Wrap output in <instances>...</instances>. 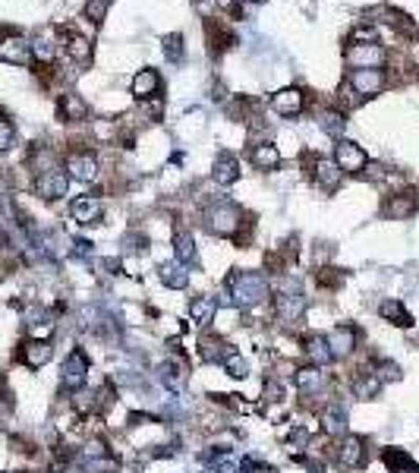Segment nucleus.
Here are the masks:
<instances>
[{"mask_svg":"<svg viewBox=\"0 0 419 473\" xmlns=\"http://www.w3.org/2000/svg\"><path fill=\"white\" fill-rule=\"evenodd\" d=\"M205 35H208L211 54H224V51H230L233 45H237V35H233L224 23H215V19H208V23H205Z\"/></svg>","mask_w":419,"mask_h":473,"instance_id":"obj_25","label":"nucleus"},{"mask_svg":"<svg viewBox=\"0 0 419 473\" xmlns=\"http://www.w3.org/2000/svg\"><path fill=\"white\" fill-rule=\"evenodd\" d=\"M66 177L70 180H83V184H88V180L98 177V158L92 155L88 149H76L66 155Z\"/></svg>","mask_w":419,"mask_h":473,"instance_id":"obj_8","label":"nucleus"},{"mask_svg":"<svg viewBox=\"0 0 419 473\" xmlns=\"http://www.w3.org/2000/svg\"><path fill=\"white\" fill-rule=\"evenodd\" d=\"M381 212H385V218H394V221H403V218L416 215V212H419V193L407 189V193L391 196V199L381 206Z\"/></svg>","mask_w":419,"mask_h":473,"instance_id":"obj_14","label":"nucleus"},{"mask_svg":"<svg viewBox=\"0 0 419 473\" xmlns=\"http://www.w3.org/2000/svg\"><path fill=\"white\" fill-rule=\"evenodd\" d=\"M385 16H388V26H391L397 35H403V38H410V41H419V26L407 16V13L391 10V6H388V10H385Z\"/></svg>","mask_w":419,"mask_h":473,"instance_id":"obj_34","label":"nucleus"},{"mask_svg":"<svg viewBox=\"0 0 419 473\" xmlns=\"http://www.w3.org/2000/svg\"><path fill=\"white\" fill-rule=\"evenodd\" d=\"M88 373H92V360H88V354L83 351V347H73V351L66 354L63 366H60V385L66 391H79V388H85Z\"/></svg>","mask_w":419,"mask_h":473,"instance_id":"obj_3","label":"nucleus"},{"mask_svg":"<svg viewBox=\"0 0 419 473\" xmlns=\"http://www.w3.org/2000/svg\"><path fill=\"white\" fill-rule=\"evenodd\" d=\"M60 35H63V48H66V57H70V60H76V63L92 60V41H88L85 35L73 32V28H60Z\"/></svg>","mask_w":419,"mask_h":473,"instance_id":"obj_24","label":"nucleus"},{"mask_svg":"<svg viewBox=\"0 0 419 473\" xmlns=\"http://www.w3.org/2000/svg\"><path fill=\"white\" fill-rule=\"evenodd\" d=\"M319 127L325 129L328 136H334V139H341V133H344V127H347V114L344 111H319Z\"/></svg>","mask_w":419,"mask_h":473,"instance_id":"obj_36","label":"nucleus"},{"mask_svg":"<svg viewBox=\"0 0 419 473\" xmlns=\"http://www.w3.org/2000/svg\"><path fill=\"white\" fill-rule=\"evenodd\" d=\"M271 287H268V278L262 272H233L227 278V294H224V307H240V309H249V307H259L262 300H268Z\"/></svg>","mask_w":419,"mask_h":473,"instance_id":"obj_1","label":"nucleus"},{"mask_svg":"<svg viewBox=\"0 0 419 473\" xmlns=\"http://www.w3.org/2000/svg\"><path fill=\"white\" fill-rule=\"evenodd\" d=\"M73 253L88 259V256H92V243H88V240H73Z\"/></svg>","mask_w":419,"mask_h":473,"instance_id":"obj_46","label":"nucleus"},{"mask_svg":"<svg viewBox=\"0 0 419 473\" xmlns=\"http://www.w3.org/2000/svg\"><path fill=\"white\" fill-rule=\"evenodd\" d=\"M70 215L76 224H85V228H92V224H101V218H105V206H101L98 196H76V199L70 202Z\"/></svg>","mask_w":419,"mask_h":473,"instance_id":"obj_9","label":"nucleus"},{"mask_svg":"<svg viewBox=\"0 0 419 473\" xmlns=\"http://www.w3.org/2000/svg\"><path fill=\"white\" fill-rule=\"evenodd\" d=\"M325 341H328L334 360H344V356H350L356 351V331H353L350 325H334V329L325 334Z\"/></svg>","mask_w":419,"mask_h":473,"instance_id":"obj_16","label":"nucleus"},{"mask_svg":"<svg viewBox=\"0 0 419 473\" xmlns=\"http://www.w3.org/2000/svg\"><path fill=\"white\" fill-rule=\"evenodd\" d=\"M0 398H6V378H4V373H0Z\"/></svg>","mask_w":419,"mask_h":473,"instance_id":"obj_47","label":"nucleus"},{"mask_svg":"<svg viewBox=\"0 0 419 473\" xmlns=\"http://www.w3.org/2000/svg\"><path fill=\"white\" fill-rule=\"evenodd\" d=\"M107 4H110V0H107Z\"/></svg>","mask_w":419,"mask_h":473,"instance_id":"obj_49","label":"nucleus"},{"mask_svg":"<svg viewBox=\"0 0 419 473\" xmlns=\"http://www.w3.org/2000/svg\"><path fill=\"white\" fill-rule=\"evenodd\" d=\"M303 312H306V297L299 294V287L290 290V284H287L284 290H277V294H275V319H277V322L293 325V322L303 319Z\"/></svg>","mask_w":419,"mask_h":473,"instance_id":"obj_4","label":"nucleus"},{"mask_svg":"<svg viewBox=\"0 0 419 473\" xmlns=\"http://www.w3.org/2000/svg\"><path fill=\"white\" fill-rule=\"evenodd\" d=\"M312 180L319 189L325 193H334L344 180V171L334 164V158H312Z\"/></svg>","mask_w":419,"mask_h":473,"instance_id":"obj_11","label":"nucleus"},{"mask_svg":"<svg viewBox=\"0 0 419 473\" xmlns=\"http://www.w3.org/2000/svg\"><path fill=\"white\" fill-rule=\"evenodd\" d=\"M164 57H167V60H171V63H180L183 60V35H167V38H164Z\"/></svg>","mask_w":419,"mask_h":473,"instance_id":"obj_42","label":"nucleus"},{"mask_svg":"<svg viewBox=\"0 0 419 473\" xmlns=\"http://www.w3.org/2000/svg\"><path fill=\"white\" fill-rule=\"evenodd\" d=\"M381 461L391 473H419V461H413V455H407L403 448H385Z\"/></svg>","mask_w":419,"mask_h":473,"instance_id":"obj_27","label":"nucleus"},{"mask_svg":"<svg viewBox=\"0 0 419 473\" xmlns=\"http://www.w3.org/2000/svg\"><path fill=\"white\" fill-rule=\"evenodd\" d=\"M366 177H369V180H375V184H381V180H385L388 177V171H385V167H381V164H366Z\"/></svg>","mask_w":419,"mask_h":473,"instance_id":"obj_45","label":"nucleus"},{"mask_svg":"<svg viewBox=\"0 0 419 473\" xmlns=\"http://www.w3.org/2000/svg\"><path fill=\"white\" fill-rule=\"evenodd\" d=\"M230 351L233 347L227 344L224 338H215V334H205V338L198 341V356H202L205 363H224V356Z\"/></svg>","mask_w":419,"mask_h":473,"instance_id":"obj_29","label":"nucleus"},{"mask_svg":"<svg viewBox=\"0 0 419 473\" xmlns=\"http://www.w3.org/2000/svg\"><path fill=\"white\" fill-rule=\"evenodd\" d=\"M366 439L363 435H344L341 439V448H337V461H341V467L347 470H356L366 464Z\"/></svg>","mask_w":419,"mask_h":473,"instance_id":"obj_12","label":"nucleus"},{"mask_svg":"<svg viewBox=\"0 0 419 473\" xmlns=\"http://www.w3.org/2000/svg\"><path fill=\"white\" fill-rule=\"evenodd\" d=\"M158 373H161V382H164L171 391L183 388V382H186V373H183V366H176L174 360L161 363V366H158Z\"/></svg>","mask_w":419,"mask_h":473,"instance_id":"obj_37","label":"nucleus"},{"mask_svg":"<svg viewBox=\"0 0 419 473\" xmlns=\"http://www.w3.org/2000/svg\"><path fill=\"white\" fill-rule=\"evenodd\" d=\"M334 164L341 167L344 174H363L366 164H369V155H366L363 145L350 142V139H337L334 145Z\"/></svg>","mask_w":419,"mask_h":473,"instance_id":"obj_6","label":"nucleus"},{"mask_svg":"<svg viewBox=\"0 0 419 473\" xmlns=\"http://www.w3.org/2000/svg\"><path fill=\"white\" fill-rule=\"evenodd\" d=\"M372 373L378 376L381 382H397V378H401V366H397L394 360H375Z\"/></svg>","mask_w":419,"mask_h":473,"instance_id":"obj_41","label":"nucleus"},{"mask_svg":"<svg viewBox=\"0 0 419 473\" xmlns=\"http://www.w3.org/2000/svg\"><path fill=\"white\" fill-rule=\"evenodd\" d=\"M347 85L356 95H378L381 89H385V73H381L378 67H359L350 73Z\"/></svg>","mask_w":419,"mask_h":473,"instance_id":"obj_10","label":"nucleus"},{"mask_svg":"<svg viewBox=\"0 0 419 473\" xmlns=\"http://www.w3.org/2000/svg\"><path fill=\"white\" fill-rule=\"evenodd\" d=\"M66 189H70V177H66V171H60V167H54V164L38 171V177H35V193L48 202L63 199Z\"/></svg>","mask_w":419,"mask_h":473,"instance_id":"obj_5","label":"nucleus"},{"mask_svg":"<svg viewBox=\"0 0 419 473\" xmlns=\"http://www.w3.org/2000/svg\"><path fill=\"white\" fill-rule=\"evenodd\" d=\"M211 177H215V184H221V186L237 184V180H240V158L233 155V152H218Z\"/></svg>","mask_w":419,"mask_h":473,"instance_id":"obj_23","label":"nucleus"},{"mask_svg":"<svg viewBox=\"0 0 419 473\" xmlns=\"http://www.w3.org/2000/svg\"><path fill=\"white\" fill-rule=\"evenodd\" d=\"M381 378L372 373V366H363V369H356V373L350 376V391H353V398H359V401H369V398H375L381 391Z\"/></svg>","mask_w":419,"mask_h":473,"instance_id":"obj_15","label":"nucleus"},{"mask_svg":"<svg viewBox=\"0 0 419 473\" xmlns=\"http://www.w3.org/2000/svg\"><path fill=\"white\" fill-rule=\"evenodd\" d=\"M174 253H176V262H180V265H186V268L198 265V246H196V240L186 228L174 230Z\"/></svg>","mask_w":419,"mask_h":473,"instance_id":"obj_22","label":"nucleus"},{"mask_svg":"<svg viewBox=\"0 0 419 473\" xmlns=\"http://www.w3.org/2000/svg\"><path fill=\"white\" fill-rule=\"evenodd\" d=\"M57 114H60L63 123H83L88 117V105L83 95L76 92H63L60 101H57Z\"/></svg>","mask_w":419,"mask_h":473,"instance_id":"obj_20","label":"nucleus"},{"mask_svg":"<svg viewBox=\"0 0 419 473\" xmlns=\"http://www.w3.org/2000/svg\"><path fill=\"white\" fill-rule=\"evenodd\" d=\"M253 164L259 167V171H277V164H281V149L271 142H259L253 145Z\"/></svg>","mask_w":419,"mask_h":473,"instance_id":"obj_31","label":"nucleus"},{"mask_svg":"<svg viewBox=\"0 0 419 473\" xmlns=\"http://www.w3.org/2000/svg\"><path fill=\"white\" fill-rule=\"evenodd\" d=\"M221 366H224V373L230 376V378H246L249 376V363L243 360V354L237 351V347H233V351L224 356V363H221Z\"/></svg>","mask_w":419,"mask_h":473,"instance_id":"obj_38","label":"nucleus"},{"mask_svg":"<svg viewBox=\"0 0 419 473\" xmlns=\"http://www.w3.org/2000/svg\"><path fill=\"white\" fill-rule=\"evenodd\" d=\"M293 385H297V391H303V395H319V391H325L328 376L322 373V366H303L293 373Z\"/></svg>","mask_w":419,"mask_h":473,"instance_id":"obj_21","label":"nucleus"},{"mask_svg":"<svg viewBox=\"0 0 419 473\" xmlns=\"http://www.w3.org/2000/svg\"><path fill=\"white\" fill-rule=\"evenodd\" d=\"M205 228H208V234H215V237H240L243 208L233 206V202H227V199L211 202V206L205 208Z\"/></svg>","mask_w":419,"mask_h":473,"instance_id":"obj_2","label":"nucleus"},{"mask_svg":"<svg viewBox=\"0 0 419 473\" xmlns=\"http://www.w3.org/2000/svg\"><path fill=\"white\" fill-rule=\"evenodd\" d=\"M315 284L322 290H337L344 284V272H337V268H319L315 272Z\"/></svg>","mask_w":419,"mask_h":473,"instance_id":"obj_39","label":"nucleus"},{"mask_svg":"<svg viewBox=\"0 0 419 473\" xmlns=\"http://www.w3.org/2000/svg\"><path fill=\"white\" fill-rule=\"evenodd\" d=\"M218 312V300L215 297H193L189 300V319H193V325H198V329H208L211 319H215Z\"/></svg>","mask_w":419,"mask_h":473,"instance_id":"obj_26","label":"nucleus"},{"mask_svg":"<svg viewBox=\"0 0 419 473\" xmlns=\"http://www.w3.org/2000/svg\"><path fill=\"white\" fill-rule=\"evenodd\" d=\"M344 54H347V60L369 63V67H378V63L385 60V51H381L378 45H347V48H344Z\"/></svg>","mask_w":419,"mask_h":473,"instance_id":"obj_32","label":"nucleus"},{"mask_svg":"<svg viewBox=\"0 0 419 473\" xmlns=\"http://www.w3.org/2000/svg\"><path fill=\"white\" fill-rule=\"evenodd\" d=\"M107 0H88V4H85V19H88V23H92L95 28H98L101 23H105V16H107Z\"/></svg>","mask_w":419,"mask_h":473,"instance_id":"obj_40","label":"nucleus"},{"mask_svg":"<svg viewBox=\"0 0 419 473\" xmlns=\"http://www.w3.org/2000/svg\"><path fill=\"white\" fill-rule=\"evenodd\" d=\"M13 142H16V127H13V120L0 117V152H10Z\"/></svg>","mask_w":419,"mask_h":473,"instance_id":"obj_43","label":"nucleus"},{"mask_svg":"<svg viewBox=\"0 0 419 473\" xmlns=\"http://www.w3.org/2000/svg\"><path fill=\"white\" fill-rule=\"evenodd\" d=\"M378 316L385 319V322L397 325V329H413V316H410V309L403 307L401 300H385L378 307Z\"/></svg>","mask_w":419,"mask_h":473,"instance_id":"obj_30","label":"nucleus"},{"mask_svg":"<svg viewBox=\"0 0 419 473\" xmlns=\"http://www.w3.org/2000/svg\"><path fill=\"white\" fill-rule=\"evenodd\" d=\"M271 107H275L281 117H297L306 107V95L299 89H281V92L271 95Z\"/></svg>","mask_w":419,"mask_h":473,"instance_id":"obj_19","label":"nucleus"},{"mask_svg":"<svg viewBox=\"0 0 419 473\" xmlns=\"http://www.w3.org/2000/svg\"><path fill=\"white\" fill-rule=\"evenodd\" d=\"M0 60L13 63V67H28L32 63V45H28V38H22L19 32L0 35Z\"/></svg>","mask_w":419,"mask_h":473,"instance_id":"obj_7","label":"nucleus"},{"mask_svg":"<svg viewBox=\"0 0 419 473\" xmlns=\"http://www.w3.org/2000/svg\"><path fill=\"white\" fill-rule=\"evenodd\" d=\"M240 4H243V0H240ZM246 4H259V0H246Z\"/></svg>","mask_w":419,"mask_h":473,"instance_id":"obj_48","label":"nucleus"},{"mask_svg":"<svg viewBox=\"0 0 419 473\" xmlns=\"http://www.w3.org/2000/svg\"><path fill=\"white\" fill-rule=\"evenodd\" d=\"M322 432L331 435V439H344L347 435V410H344V404L331 401L322 407Z\"/></svg>","mask_w":419,"mask_h":473,"instance_id":"obj_17","label":"nucleus"},{"mask_svg":"<svg viewBox=\"0 0 419 473\" xmlns=\"http://www.w3.org/2000/svg\"><path fill=\"white\" fill-rule=\"evenodd\" d=\"M158 278L161 284H167L171 290H186L189 287V272H186V265H180V262H164V265L158 268Z\"/></svg>","mask_w":419,"mask_h":473,"instance_id":"obj_28","label":"nucleus"},{"mask_svg":"<svg viewBox=\"0 0 419 473\" xmlns=\"http://www.w3.org/2000/svg\"><path fill=\"white\" fill-rule=\"evenodd\" d=\"M161 95V76H158V70H152V67H145V70H139L136 76H132V98L142 105V101H149V98H158Z\"/></svg>","mask_w":419,"mask_h":473,"instance_id":"obj_18","label":"nucleus"},{"mask_svg":"<svg viewBox=\"0 0 419 473\" xmlns=\"http://www.w3.org/2000/svg\"><path fill=\"white\" fill-rule=\"evenodd\" d=\"M303 351L309 354V360H312V366H328V363L334 360V356H331V347H328V341H325V334H309Z\"/></svg>","mask_w":419,"mask_h":473,"instance_id":"obj_33","label":"nucleus"},{"mask_svg":"<svg viewBox=\"0 0 419 473\" xmlns=\"http://www.w3.org/2000/svg\"><path fill=\"white\" fill-rule=\"evenodd\" d=\"M359 41H363V45H375V26H356L353 28V35L347 38V45H359Z\"/></svg>","mask_w":419,"mask_h":473,"instance_id":"obj_44","label":"nucleus"},{"mask_svg":"<svg viewBox=\"0 0 419 473\" xmlns=\"http://www.w3.org/2000/svg\"><path fill=\"white\" fill-rule=\"evenodd\" d=\"M83 470L85 473H117V470H120V461H117L110 451H105V455L83 457Z\"/></svg>","mask_w":419,"mask_h":473,"instance_id":"obj_35","label":"nucleus"},{"mask_svg":"<svg viewBox=\"0 0 419 473\" xmlns=\"http://www.w3.org/2000/svg\"><path fill=\"white\" fill-rule=\"evenodd\" d=\"M51 356H54V347H51V341H44V338H28L26 344L19 347V363L28 366V369H41Z\"/></svg>","mask_w":419,"mask_h":473,"instance_id":"obj_13","label":"nucleus"}]
</instances>
